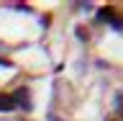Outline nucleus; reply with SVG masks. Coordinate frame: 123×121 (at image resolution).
<instances>
[{"label":"nucleus","mask_w":123,"mask_h":121,"mask_svg":"<svg viewBox=\"0 0 123 121\" xmlns=\"http://www.w3.org/2000/svg\"><path fill=\"white\" fill-rule=\"evenodd\" d=\"M98 18H100V21L113 23L115 28H123V18L115 15V8H100V10H98Z\"/></svg>","instance_id":"1"},{"label":"nucleus","mask_w":123,"mask_h":121,"mask_svg":"<svg viewBox=\"0 0 123 121\" xmlns=\"http://www.w3.org/2000/svg\"><path fill=\"white\" fill-rule=\"evenodd\" d=\"M10 98H13V103H15V106H21V108H31V98H28V90H26V88L15 90Z\"/></svg>","instance_id":"2"},{"label":"nucleus","mask_w":123,"mask_h":121,"mask_svg":"<svg viewBox=\"0 0 123 121\" xmlns=\"http://www.w3.org/2000/svg\"><path fill=\"white\" fill-rule=\"evenodd\" d=\"M10 108H15L13 98L10 95H0V111H10Z\"/></svg>","instance_id":"3"},{"label":"nucleus","mask_w":123,"mask_h":121,"mask_svg":"<svg viewBox=\"0 0 123 121\" xmlns=\"http://www.w3.org/2000/svg\"><path fill=\"white\" fill-rule=\"evenodd\" d=\"M77 36H80V39H82V41H85V39L90 36V34H87V31H85V28H82V26H80V28H77Z\"/></svg>","instance_id":"4"}]
</instances>
